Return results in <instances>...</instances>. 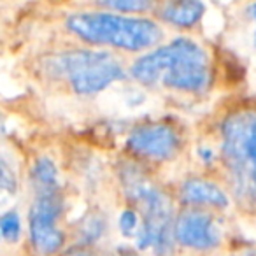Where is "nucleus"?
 I'll use <instances>...</instances> for the list:
<instances>
[{
	"mask_svg": "<svg viewBox=\"0 0 256 256\" xmlns=\"http://www.w3.org/2000/svg\"><path fill=\"white\" fill-rule=\"evenodd\" d=\"M132 76L146 86L164 82L168 88L198 93L209 86L207 53L190 39H176L140 56L132 65Z\"/></svg>",
	"mask_w": 256,
	"mask_h": 256,
	"instance_id": "f257e3e1",
	"label": "nucleus"
},
{
	"mask_svg": "<svg viewBox=\"0 0 256 256\" xmlns=\"http://www.w3.org/2000/svg\"><path fill=\"white\" fill-rule=\"evenodd\" d=\"M223 160L237 200L256 209V110H238L223 121Z\"/></svg>",
	"mask_w": 256,
	"mask_h": 256,
	"instance_id": "f03ea898",
	"label": "nucleus"
},
{
	"mask_svg": "<svg viewBox=\"0 0 256 256\" xmlns=\"http://www.w3.org/2000/svg\"><path fill=\"white\" fill-rule=\"evenodd\" d=\"M67 28L90 44H109L128 51L146 50L164 37L151 20L112 12H76L67 18Z\"/></svg>",
	"mask_w": 256,
	"mask_h": 256,
	"instance_id": "7ed1b4c3",
	"label": "nucleus"
},
{
	"mask_svg": "<svg viewBox=\"0 0 256 256\" xmlns=\"http://www.w3.org/2000/svg\"><path fill=\"white\" fill-rule=\"evenodd\" d=\"M126 193L144 209V221L137 235L139 249L153 248L160 256L172 249L170 240V214L172 204L158 186L151 184L150 179L140 172L128 170L123 178Z\"/></svg>",
	"mask_w": 256,
	"mask_h": 256,
	"instance_id": "20e7f679",
	"label": "nucleus"
},
{
	"mask_svg": "<svg viewBox=\"0 0 256 256\" xmlns=\"http://www.w3.org/2000/svg\"><path fill=\"white\" fill-rule=\"evenodd\" d=\"M54 70L65 76L70 86L81 95H92L124 78L120 62L106 51L78 50L60 54Z\"/></svg>",
	"mask_w": 256,
	"mask_h": 256,
	"instance_id": "39448f33",
	"label": "nucleus"
},
{
	"mask_svg": "<svg viewBox=\"0 0 256 256\" xmlns=\"http://www.w3.org/2000/svg\"><path fill=\"white\" fill-rule=\"evenodd\" d=\"M60 196L56 193L37 195L28 214L30 221V240L40 256H51L62 249L65 237L56 226L60 216Z\"/></svg>",
	"mask_w": 256,
	"mask_h": 256,
	"instance_id": "423d86ee",
	"label": "nucleus"
},
{
	"mask_svg": "<svg viewBox=\"0 0 256 256\" xmlns=\"http://www.w3.org/2000/svg\"><path fill=\"white\" fill-rule=\"evenodd\" d=\"M128 150L150 160H170L179 150V136L167 124H144L136 128L126 139Z\"/></svg>",
	"mask_w": 256,
	"mask_h": 256,
	"instance_id": "0eeeda50",
	"label": "nucleus"
},
{
	"mask_svg": "<svg viewBox=\"0 0 256 256\" xmlns=\"http://www.w3.org/2000/svg\"><path fill=\"white\" fill-rule=\"evenodd\" d=\"M174 238L184 248L207 251L220 244V230L210 214L204 210H186L176 221Z\"/></svg>",
	"mask_w": 256,
	"mask_h": 256,
	"instance_id": "6e6552de",
	"label": "nucleus"
},
{
	"mask_svg": "<svg viewBox=\"0 0 256 256\" xmlns=\"http://www.w3.org/2000/svg\"><path fill=\"white\" fill-rule=\"evenodd\" d=\"M181 196L186 204L193 206H212V207H226L228 196L214 182L206 179H190L182 184Z\"/></svg>",
	"mask_w": 256,
	"mask_h": 256,
	"instance_id": "1a4fd4ad",
	"label": "nucleus"
},
{
	"mask_svg": "<svg viewBox=\"0 0 256 256\" xmlns=\"http://www.w3.org/2000/svg\"><path fill=\"white\" fill-rule=\"evenodd\" d=\"M206 6L195 0H186V2H172L162 9V18L165 22L178 26H193L202 18Z\"/></svg>",
	"mask_w": 256,
	"mask_h": 256,
	"instance_id": "9d476101",
	"label": "nucleus"
},
{
	"mask_svg": "<svg viewBox=\"0 0 256 256\" xmlns=\"http://www.w3.org/2000/svg\"><path fill=\"white\" fill-rule=\"evenodd\" d=\"M32 181L37 190V195H48V193L58 192L56 167L50 158L42 156L36 162L32 168Z\"/></svg>",
	"mask_w": 256,
	"mask_h": 256,
	"instance_id": "9b49d317",
	"label": "nucleus"
},
{
	"mask_svg": "<svg viewBox=\"0 0 256 256\" xmlns=\"http://www.w3.org/2000/svg\"><path fill=\"white\" fill-rule=\"evenodd\" d=\"M16 193H18V181L11 168L0 160V212L11 206Z\"/></svg>",
	"mask_w": 256,
	"mask_h": 256,
	"instance_id": "f8f14e48",
	"label": "nucleus"
},
{
	"mask_svg": "<svg viewBox=\"0 0 256 256\" xmlns=\"http://www.w3.org/2000/svg\"><path fill=\"white\" fill-rule=\"evenodd\" d=\"M20 232H22V223H20V216L16 210H6L0 216V235L9 242H16L20 238Z\"/></svg>",
	"mask_w": 256,
	"mask_h": 256,
	"instance_id": "ddd939ff",
	"label": "nucleus"
},
{
	"mask_svg": "<svg viewBox=\"0 0 256 256\" xmlns=\"http://www.w3.org/2000/svg\"><path fill=\"white\" fill-rule=\"evenodd\" d=\"M104 6L123 12H142L151 8V2H146V0H114V2H106Z\"/></svg>",
	"mask_w": 256,
	"mask_h": 256,
	"instance_id": "4468645a",
	"label": "nucleus"
},
{
	"mask_svg": "<svg viewBox=\"0 0 256 256\" xmlns=\"http://www.w3.org/2000/svg\"><path fill=\"white\" fill-rule=\"evenodd\" d=\"M120 230L124 237H132V235H139L140 224H139V216L136 210H124L120 216Z\"/></svg>",
	"mask_w": 256,
	"mask_h": 256,
	"instance_id": "2eb2a0df",
	"label": "nucleus"
},
{
	"mask_svg": "<svg viewBox=\"0 0 256 256\" xmlns=\"http://www.w3.org/2000/svg\"><path fill=\"white\" fill-rule=\"evenodd\" d=\"M249 11H251V16L256 20V4H252L251 8H249ZM254 42H256V36H254Z\"/></svg>",
	"mask_w": 256,
	"mask_h": 256,
	"instance_id": "dca6fc26",
	"label": "nucleus"
},
{
	"mask_svg": "<svg viewBox=\"0 0 256 256\" xmlns=\"http://www.w3.org/2000/svg\"><path fill=\"white\" fill-rule=\"evenodd\" d=\"M124 256H137V254H124Z\"/></svg>",
	"mask_w": 256,
	"mask_h": 256,
	"instance_id": "f3484780",
	"label": "nucleus"
},
{
	"mask_svg": "<svg viewBox=\"0 0 256 256\" xmlns=\"http://www.w3.org/2000/svg\"><path fill=\"white\" fill-rule=\"evenodd\" d=\"M78 256H79V254H78Z\"/></svg>",
	"mask_w": 256,
	"mask_h": 256,
	"instance_id": "a211bd4d",
	"label": "nucleus"
}]
</instances>
